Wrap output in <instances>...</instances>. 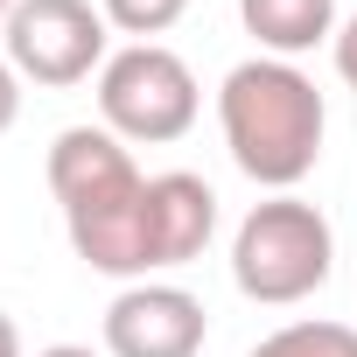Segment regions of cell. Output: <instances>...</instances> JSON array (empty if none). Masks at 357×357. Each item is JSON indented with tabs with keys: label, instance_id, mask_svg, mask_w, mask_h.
Segmentation results:
<instances>
[{
	"label": "cell",
	"instance_id": "obj_1",
	"mask_svg": "<svg viewBox=\"0 0 357 357\" xmlns=\"http://www.w3.org/2000/svg\"><path fill=\"white\" fill-rule=\"evenodd\" d=\"M50 197L63 211L70 252L126 287L204 259L218 238V190L204 175H140L133 147L105 126H63L50 140Z\"/></svg>",
	"mask_w": 357,
	"mask_h": 357
},
{
	"label": "cell",
	"instance_id": "obj_2",
	"mask_svg": "<svg viewBox=\"0 0 357 357\" xmlns=\"http://www.w3.org/2000/svg\"><path fill=\"white\" fill-rule=\"evenodd\" d=\"M218 126L225 147L238 161V175H252L259 190L287 197L294 183H308L322 161V133H329V105L315 91V77L287 56H245L225 84H218Z\"/></svg>",
	"mask_w": 357,
	"mask_h": 357
},
{
	"label": "cell",
	"instance_id": "obj_3",
	"mask_svg": "<svg viewBox=\"0 0 357 357\" xmlns=\"http://www.w3.org/2000/svg\"><path fill=\"white\" fill-rule=\"evenodd\" d=\"M336 266V231L308 197H266L238 218L231 231V280L259 308H294L308 301Z\"/></svg>",
	"mask_w": 357,
	"mask_h": 357
},
{
	"label": "cell",
	"instance_id": "obj_4",
	"mask_svg": "<svg viewBox=\"0 0 357 357\" xmlns=\"http://www.w3.org/2000/svg\"><path fill=\"white\" fill-rule=\"evenodd\" d=\"M204 112L197 70L175 56L168 43H126L98 70V126L119 133L126 147H168L183 140Z\"/></svg>",
	"mask_w": 357,
	"mask_h": 357
},
{
	"label": "cell",
	"instance_id": "obj_5",
	"mask_svg": "<svg viewBox=\"0 0 357 357\" xmlns=\"http://www.w3.org/2000/svg\"><path fill=\"white\" fill-rule=\"evenodd\" d=\"M0 29H8V63L22 70V84L43 91H70L112 56L105 50L112 22L98 15V0H15V15Z\"/></svg>",
	"mask_w": 357,
	"mask_h": 357
},
{
	"label": "cell",
	"instance_id": "obj_6",
	"mask_svg": "<svg viewBox=\"0 0 357 357\" xmlns=\"http://www.w3.org/2000/svg\"><path fill=\"white\" fill-rule=\"evenodd\" d=\"M204 336V301L175 280H133L105 308V357H197Z\"/></svg>",
	"mask_w": 357,
	"mask_h": 357
},
{
	"label": "cell",
	"instance_id": "obj_7",
	"mask_svg": "<svg viewBox=\"0 0 357 357\" xmlns=\"http://www.w3.org/2000/svg\"><path fill=\"white\" fill-rule=\"evenodd\" d=\"M238 22L266 56H308L315 43H336V0H238Z\"/></svg>",
	"mask_w": 357,
	"mask_h": 357
},
{
	"label": "cell",
	"instance_id": "obj_8",
	"mask_svg": "<svg viewBox=\"0 0 357 357\" xmlns=\"http://www.w3.org/2000/svg\"><path fill=\"white\" fill-rule=\"evenodd\" d=\"M245 357H357V329L350 322H329V315H308V322H280Z\"/></svg>",
	"mask_w": 357,
	"mask_h": 357
},
{
	"label": "cell",
	"instance_id": "obj_9",
	"mask_svg": "<svg viewBox=\"0 0 357 357\" xmlns=\"http://www.w3.org/2000/svg\"><path fill=\"white\" fill-rule=\"evenodd\" d=\"M98 15H105L119 36H133V43H154V36H168L175 22L190 15V0H98Z\"/></svg>",
	"mask_w": 357,
	"mask_h": 357
},
{
	"label": "cell",
	"instance_id": "obj_10",
	"mask_svg": "<svg viewBox=\"0 0 357 357\" xmlns=\"http://www.w3.org/2000/svg\"><path fill=\"white\" fill-rule=\"evenodd\" d=\"M15 119H22V70L0 56V133H8Z\"/></svg>",
	"mask_w": 357,
	"mask_h": 357
},
{
	"label": "cell",
	"instance_id": "obj_11",
	"mask_svg": "<svg viewBox=\"0 0 357 357\" xmlns=\"http://www.w3.org/2000/svg\"><path fill=\"white\" fill-rule=\"evenodd\" d=\"M329 50H336V77H343V84L357 91V15H350V22L336 29V43H329Z\"/></svg>",
	"mask_w": 357,
	"mask_h": 357
},
{
	"label": "cell",
	"instance_id": "obj_12",
	"mask_svg": "<svg viewBox=\"0 0 357 357\" xmlns=\"http://www.w3.org/2000/svg\"><path fill=\"white\" fill-rule=\"evenodd\" d=\"M0 357H22V329H15L8 308H0Z\"/></svg>",
	"mask_w": 357,
	"mask_h": 357
},
{
	"label": "cell",
	"instance_id": "obj_13",
	"mask_svg": "<svg viewBox=\"0 0 357 357\" xmlns=\"http://www.w3.org/2000/svg\"><path fill=\"white\" fill-rule=\"evenodd\" d=\"M36 357H98L91 343H50V350H36Z\"/></svg>",
	"mask_w": 357,
	"mask_h": 357
},
{
	"label": "cell",
	"instance_id": "obj_14",
	"mask_svg": "<svg viewBox=\"0 0 357 357\" xmlns=\"http://www.w3.org/2000/svg\"><path fill=\"white\" fill-rule=\"evenodd\" d=\"M8 15H15V0H0V22H8Z\"/></svg>",
	"mask_w": 357,
	"mask_h": 357
}]
</instances>
